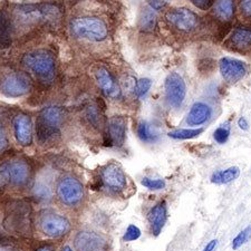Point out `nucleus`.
I'll list each match as a JSON object with an SVG mask.
<instances>
[{
  "label": "nucleus",
  "instance_id": "nucleus-1",
  "mask_svg": "<svg viewBox=\"0 0 251 251\" xmlns=\"http://www.w3.org/2000/svg\"><path fill=\"white\" fill-rule=\"evenodd\" d=\"M64 119V110L59 106L50 105L40 111L36 121V135L40 144H48L57 139Z\"/></svg>",
  "mask_w": 251,
  "mask_h": 251
},
{
  "label": "nucleus",
  "instance_id": "nucleus-2",
  "mask_svg": "<svg viewBox=\"0 0 251 251\" xmlns=\"http://www.w3.org/2000/svg\"><path fill=\"white\" fill-rule=\"evenodd\" d=\"M23 66L44 84H51L56 75V60L50 51L39 50L23 56Z\"/></svg>",
  "mask_w": 251,
  "mask_h": 251
},
{
  "label": "nucleus",
  "instance_id": "nucleus-3",
  "mask_svg": "<svg viewBox=\"0 0 251 251\" xmlns=\"http://www.w3.org/2000/svg\"><path fill=\"white\" fill-rule=\"evenodd\" d=\"M17 18L28 24H56L63 16V10L56 3H28L15 8Z\"/></svg>",
  "mask_w": 251,
  "mask_h": 251
},
{
  "label": "nucleus",
  "instance_id": "nucleus-4",
  "mask_svg": "<svg viewBox=\"0 0 251 251\" xmlns=\"http://www.w3.org/2000/svg\"><path fill=\"white\" fill-rule=\"evenodd\" d=\"M72 34L77 38L91 40V42H102L106 39L108 30L107 26L102 19L96 17H77L71 22Z\"/></svg>",
  "mask_w": 251,
  "mask_h": 251
},
{
  "label": "nucleus",
  "instance_id": "nucleus-5",
  "mask_svg": "<svg viewBox=\"0 0 251 251\" xmlns=\"http://www.w3.org/2000/svg\"><path fill=\"white\" fill-rule=\"evenodd\" d=\"M165 20L174 29L180 32H192L200 26V17L188 8H173L165 15Z\"/></svg>",
  "mask_w": 251,
  "mask_h": 251
},
{
  "label": "nucleus",
  "instance_id": "nucleus-6",
  "mask_svg": "<svg viewBox=\"0 0 251 251\" xmlns=\"http://www.w3.org/2000/svg\"><path fill=\"white\" fill-rule=\"evenodd\" d=\"M31 88V80L25 73L15 72L7 74L0 83V91L9 99H17L28 94Z\"/></svg>",
  "mask_w": 251,
  "mask_h": 251
},
{
  "label": "nucleus",
  "instance_id": "nucleus-7",
  "mask_svg": "<svg viewBox=\"0 0 251 251\" xmlns=\"http://www.w3.org/2000/svg\"><path fill=\"white\" fill-rule=\"evenodd\" d=\"M165 100L173 108H180L187 96V85L183 77L177 73H171L164 83Z\"/></svg>",
  "mask_w": 251,
  "mask_h": 251
},
{
  "label": "nucleus",
  "instance_id": "nucleus-8",
  "mask_svg": "<svg viewBox=\"0 0 251 251\" xmlns=\"http://www.w3.org/2000/svg\"><path fill=\"white\" fill-rule=\"evenodd\" d=\"M58 199L66 205H75L82 201L84 197L83 184L73 176H65L57 184Z\"/></svg>",
  "mask_w": 251,
  "mask_h": 251
},
{
  "label": "nucleus",
  "instance_id": "nucleus-9",
  "mask_svg": "<svg viewBox=\"0 0 251 251\" xmlns=\"http://www.w3.org/2000/svg\"><path fill=\"white\" fill-rule=\"evenodd\" d=\"M126 139V120L123 116H112L107 121L105 145L122 148Z\"/></svg>",
  "mask_w": 251,
  "mask_h": 251
},
{
  "label": "nucleus",
  "instance_id": "nucleus-10",
  "mask_svg": "<svg viewBox=\"0 0 251 251\" xmlns=\"http://www.w3.org/2000/svg\"><path fill=\"white\" fill-rule=\"evenodd\" d=\"M7 180L9 183L16 187H23L26 185L30 179L31 169L28 162L25 160H14L7 163H3Z\"/></svg>",
  "mask_w": 251,
  "mask_h": 251
},
{
  "label": "nucleus",
  "instance_id": "nucleus-11",
  "mask_svg": "<svg viewBox=\"0 0 251 251\" xmlns=\"http://www.w3.org/2000/svg\"><path fill=\"white\" fill-rule=\"evenodd\" d=\"M100 179L105 187L113 192H122L127 185L126 176L120 165L110 163L100 171Z\"/></svg>",
  "mask_w": 251,
  "mask_h": 251
},
{
  "label": "nucleus",
  "instance_id": "nucleus-12",
  "mask_svg": "<svg viewBox=\"0 0 251 251\" xmlns=\"http://www.w3.org/2000/svg\"><path fill=\"white\" fill-rule=\"evenodd\" d=\"M40 228L48 237L58 238L68 232L71 224L66 218L56 213H46L40 219Z\"/></svg>",
  "mask_w": 251,
  "mask_h": 251
},
{
  "label": "nucleus",
  "instance_id": "nucleus-13",
  "mask_svg": "<svg viewBox=\"0 0 251 251\" xmlns=\"http://www.w3.org/2000/svg\"><path fill=\"white\" fill-rule=\"evenodd\" d=\"M219 70L221 76L226 83L236 84L239 80L245 77L247 73V66L244 62H241L239 59L224 57L219 62Z\"/></svg>",
  "mask_w": 251,
  "mask_h": 251
},
{
  "label": "nucleus",
  "instance_id": "nucleus-14",
  "mask_svg": "<svg viewBox=\"0 0 251 251\" xmlns=\"http://www.w3.org/2000/svg\"><path fill=\"white\" fill-rule=\"evenodd\" d=\"M15 137L22 147H29L32 143V123L29 115L19 113L13 120Z\"/></svg>",
  "mask_w": 251,
  "mask_h": 251
},
{
  "label": "nucleus",
  "instance_id": "nucleus-15",
  "mask_svg": "<svg viewBox=\"0 0 251 251\" xmlns=\"http://www.w3.org/2000/svg\"><path fill=\"white\" fill-rule=\"evenodd\" d=\"M74 246L77 251H104L105 240L95 232L80 231L76 234Z\"/></svg>",
  "mask_w": 251,
  "mask_h": 251
},
{
  "label": "nucleus",
  "instance_id": "nucleus-16",
  "mask_svg": "<svg viewBox=\"0 0 251 251\" xmlns=\"http://www.w3.org/2000/svg\"><path fill=\"white\" fill-rule=\"evenodd\" d=\"M96 80L100 90L107 97L112 100H117L122 96V90H121L120 85L117 84L114 76L106 68L102 67L96 71Z\"/></svg>",
  "mask_w": 251,
  "mask_h": 251
},
{
  "label": "nucleus",
  "instance_id": "nucleus-17",
  "mask_svg": "<svg viewBox=\"0 0 251 251\" xmlns=\"http://www.w3.org/2000/svg\"><path fill=\"white\" fill-rule=\"evenodd\" d=\"M226 44L236 51H249L251 50V27L239 26L234 28Z\"/></svg>",
  "mask_w": 251,
  "mask_h": 251
},
{
  "label": "nucleus",
  "instance_id": "nucleus-18",
  "mask_svg": "<svg viewBox=\"0 0 251 251\" xmlns=\"http://www.w3.org/2000/svg\"><path fill=\"white\" fill-rule=\"evenodd\" d=\"M212 115V108L206 103H194L187 116V123L189 126H200L210 120Z\"/></svg>",
  "mask_w": 251,
  "mask_h": 251
},
{
  "label": "nucleus",
  "instance_id": "nucleus-19",
  "mask_svg": "<svg viewBox=\"0 0 251 251\" xmlns=\"http://www.w3.org/2000/svg\"><path fill=\"white\" fill-rule=\"evenodd\" d=\"M149 222L151 225L152 232L154 236H159L160 232L162 231L165 222L168 219V208L164 201L159 202L151 209V211L149 212Z\"/></svg>",
  "mask_w": 251,
  "mask_h": 251
},
{
  "label": "nucleus",
  "instance_id": "nucleus-20",
  "mask_svg": "<svg viewBox=\"0 0 251 251\" xmlns=\"http://www.w3.org/2000/svg\"><path fill=\"white\" fill-rule=\"evenodd\" d=\"M213 14L222 23H228L234 16L233 0H216L213 5Z\"/></svg>",
  "mask_w": 251,
  "mask_h": 251
},
{
  "label": "nucleus",
  "instance_id": "nucleus-21",
  "mask_svg": "<svg viewBox=\"0 0 251 251\" xmlns=\"http://www.w3.org/2000/svg\"><path fill=\"white\" fill-rule=\"evenodd\" d=\"M11 44V20L5 10L0 9V48H8Z\"/></svg>",
  "mask_w": 251,
  "mask_h": 251
},
{
  "label": "nucleus",
  "instance_id": "nucleus-22",
  "mask_svg": "<svg viewBox=\"0 0 251 251\" xmlns=\"http://www.w3.org/2000/svg\"><path fill=\"white\" fill-rule=\"evenodd\" d=\"M240 176V170L237 167H231L221 171H217L212 174L211 182L216 184H226L238 179Z\"/></svg>",
  "mask_w": 251,
  "mask_h": 251
},
{
  "label": "nucleus",
  "instance_id": "nucleus-23",
  "mask_svg": "<svg viewBox=\"0 0 251 251\" xmlns=\"http://www.w3.org/2000/svg\"><path fill=\"white\" fill-rule=\"evenodd\" d=\"M136 133L139 139L144 143H154L159 139V135L154 132V129H152V125L147 121H141L137 124Z\"/></svg>",
  "mask_w": 251,
  "mask_h": 251
},
{
  "label": "nucleus",
  "instance_id": "nucleus-24",
  "mask_svg": "<svg viewBox=\"0 0 251 251\" xmlns=\"http://www.w3.org/2000/svg\"><path fill=\"white\" fill-rule=\"evenodd\" d=\"M156 24V15L154 9L151 7L145 8L140 16V28L144 31H151L154 29Z\"/></svg>",
  "mask_w": 251,
  "mask_h": 251
},
{
  "label": "nucleus",
  "instance_id": "nucleus-25",
  "mask_svg": "<svg viewBox=\"0 0 251 251\" xmlns=\"http://www.w3.org/2000/svg\"><path fill=\"white\" fill-rule=\"evenodd\" d=\"M203 128H179L168 133V135L174 140H191L199 136Z\"/></svg>",
  "mask_w": 251,
  "mask_h": 251
},
{
  "label": "nucleus",
  "instance_id": "nucleus-26",
  "mask_svg": "<svg viewBox=\"0 0 251 251\" xmlns=\"http://www.w3.org/2000/svg\"><path fill=\"white\" fill-rule=\"evenodd\" d=\"M251 239V226H247L241 232L238 233V236L232 240V249L238 250L240 247L247 244Z\"/></svg>",
  "mask_w": 251,
  "mask_h": 251
},
{
  "label": "nucleus",
  "instance_id": "nucleus-27",
  "mask_svg": "<svg viewBox=\"0 0 251 251\" xmlns=\"http://www.w3.org/2000/svg\"><path fill=\"white\" fill-rule=\"evenodd\" d=\"M152 87V80L150 78H141L136 82L135 84V88H134V93L135 95L139 97V99H142L145 95L148 94L149 91L151 90Z\"/></svg>",
  "mask_w": 251,
  "mask_h": 251
},
{
  "label": "nucleus",
  "instance_id": "nucleus-28",
  "mask_svg": "<svg viewBox=\"0 0 251 251\" xmlns=\"http://www.w3.org/2000/svg\"><path fill=\"white\" fill-rule=\"evenodd\" d=\"M142 185L150 190H162L165 188V181L162 179H152V177H143L141 181Z\"/></svg>",
  "mask_w": 251,
  "mask_h": 251
},
{
  "label": "nucleus",
  "instance_id": "nucleus-29",
  "mask_svg": "<svg viewBox=\"0 0 251 251\" xmlns=\"http://www.w3.org/2000/svg\"><path fill=\"white\" fill-rule=\"evenodd\" d=\"M230 136V127L228 126H220L218 127L213 133V137L216 140L217 143L225 144L228 141Z\"/></svg>",
  "mask_w": 251,
  "mask_h": 251
},
{
  "label": "nucleus",
  "instance_id": "nucleus-30",
  "mask_svg": "<svg viewBox=\"0 0 251 251\" xmlns=\"http://www.w3.org/2000/svg\"><path fill=\"white\" fill-rule=\"evenodd\" d=\"M140 237H141V230L139 229V226H136L134 225H129L123 239L125 241H134V240H137Z\"/></svg>",
  "mask_w": 251,
  "mask_h": 251
},
{
  "label": "nucleus",
  "instance_id": "nucleus-31",
  "mask_svg": "<svg viewBox=\"0 0 251 251\" xmlns=\"http://www.w3.org/2000/svg\"><path fill=\"white\" fill-rule=\"evenodd\" d=\"M8 144H9V142H8L7 132L5 127H3V125L0 123V154L6 151Z\"/></svg>",
  "mask_w": 251,
  "mask_h": 251
},
{
  "label": "nucleus",
  "instance_id": "nucleus-32",
  "mask_svg": "<svg viewBox=\"0 0 251 251\" xmlns=\"http://www.w3.org/2000/svg\"><path fill=\"white\" fill-rule=\"evenodd\" d=\"M194 6L201 10H208L213 7L216 0H190Z\"/></svg>",
  "mask_w": 251,
  "mask_h": 251
},
{
  "label": "nucleus",
  "instance_id": "nucleus-33",
  "mask_svg": "<svg viewBox=\"0 0 251 251\" xmlns=\"http://www.w3.org/2000/svg\"><path fill=\"white\" fill-rule=\"evenodd\" d=\"M147 1L149 2V5L152 8V9L161 10L168 5V3L170 2V0H147Z\"/></svg>",
  "mask_w": 251,
  "mask_h": 251
},
{
  "label": "nucleus",
  "instance_id": "nucleus-34",
  "mask_svg": "<svg viewBox=\"0 0 251 251\" xmlns=\"http://www.w3.org/2000/svg\"><path fill=\"white\" fill-rule=\"evenodd\" d=\"M240 10L246 17H251V0H241Z\"/></svg>",
  "mask_w": 251,
  "mask_h": 251
},
{
  "label": "nucleus",
  "instance_id": "nucleus-35",
  "mask_svg": "<svg viewBox=\"0 0 251 251\" xmlns=\"http://www.w3.org/2000/svg\"><path fill=\"white\" fill-rule=\"evenodd\" d=\"M217 246H218V240H217V239H213V240H211L210 242H208V244H206L203 251H214V249L217 248Z\"/></svg>",
  "mask_w": 251,
  "mask_h": 251
},
{
  "label": "nucleus",
  "instance_id": "nucleus-36",
  "mask_svg": "<svg viewBox=\"0 0 251 251\" xmlns=\"http://www.w3.org/2000/svg\"><path fill=\"white\" fill-rule=\"evenodd\" d=\"M238 126L240 127L242 131H247V129L249 128V124L247 122V120L245 117H240V119L238 120Z\"/></svg>",
  "mask_w": 251,
  "mask_h": 251
},
{
  "label": "nucleus",
  "instance_id": "nucleus-37",
  "mask_svg": "<svg viewBox=\"0 0 251 251\" xmlns=\"http://www.w3.org/2000/svg\"><path fill=\"white\" fill-rule=\"evenodd\" d=\"M37 251H52L50 248H48V247H44V248H40Z\"/></svg>",
  "mask_w": 251,
  "mask_h": 251
},
{
  "label": "nucleus",
  "instance_id": "nucleus-38",
  "mask_svg": "<svg viewBox=\"0 0 251 251\" xmlns=\"http://www.w3.org/2000/svg\"><path fill=\"white\" fill-rule=\"evenodd\" d=\"M62 251H73V249L71 248V247L66 246V247H64V248H63V250H62Z\"/></svg>",
  "mask_w": 251,
  "mask_h": 251
}]
</instances>
